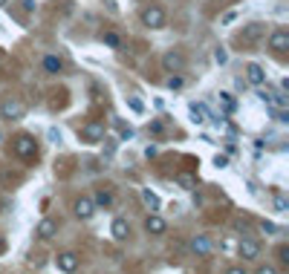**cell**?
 <instances>
[{
  "label": "cell",
  "instance_id": "obj_11",
  "mask_svg": "<svg viewBox=\"0 0 289 274\" xmlns=\"http://www.w3.org/2000/svg\"><path fill=\"white\" fill-rule=\"evenodd\" d=\"M246 81H249V84H254V87H263V84H266L263 67H260V64H249V67H246Z\"/></svg>",
  "mask_w": 289,
  "mask_h": 274
},
{
  "label": "cell",
  "instance_id": "obj_34",
  "mask_svg": "<svg viewBox=\"0 0 289 274\" xmlns=\"http://www.w3.org/2000/svg\"><path fill=\"white\" fill-rule=\"evenodd\" d=\"M254 274H277L275 268H272V265H260V268H257V271Z\"/></svg>",
  "mask_w": 289,
  "mask_h": 274
},
{
  "label": "cell",
  "instance_id": "obj_39",
  "mask_svg": "<svg viewBox=\"0 0 289 274\" xmlns=\"http://www.w3.org/2000/svg\"><path fill=\"white\" fill-rule=\"evenodd\" d=\"M0 64H3V61H0Z\"/></svg>",
  "mask_w": 289,
  "mask_h": 274
},
{
  "label": "cell",
  "instance_id": "obj_25",
  "mask_svg": "<svg viewBox=\"0 0 289 274\" xmlns=\"http://www.w3.org/2000/svg\"><path fill=\"white\" fill-rule=\"evenodd\" d=\"M277 260H280L283 268H289V245H280V248H277Z\"/></svg>",
  "mask_w": 289,
  "mask_h": 274
},
{
  "label": "cell",
  "instance_id": "obj_18",
  "mask_svg": "<svg viewBox=\"0 0 289 274\" xmlns=\"http://www.w3.org/2000/svg\"><path fill=\"white\" fill-rule=\"evenodd\" d=\"M61 67H64V64H61V58H55V55H46L44 58V69H46V72H52V75H55V72H61Z\"/></svg>",
  "mask_w": 289,
  "mask_h": 274
},
{
  "label": "cell",
  "instance_id": "obj_3",
  "mask_svg": "<svg viewBox=\"0 0 289 274\" xmlns=\"http://www.w3.org/2000/svg\"><path fill=\"white\" fill-rule=\"evenodd\" d=\"M81 142H87V145H99V142H104V124H99V121H90V124H84L78 130Z\"/></svg>",
  "mask_w": 289,
  "mask_h": 274
},
{
  "label": "cell",
  "instance_id": "obj_28",
  "mask_svg": "<svg viewBox=\"0 0 289 274\" xmlns=\"http://www.w3.org/2000/svg\"><path fill=\"white\" fill-rule=\"evenodd\" d=\"M214 61H217V64H226V61H229V52H226V49H214Z\"/></svg>",
  "mask_w": 289,
  "mask_h": 274
},
{
  "label": "cell",
  "instance_id": "obj_32",
  "mask_svg": "<svg viewBox=\"0 0 289 274\" xmlns=\"http://www.w3.org/2000/svg\"><path fill=\"white\" fill-rule=\"evenodd\" d=\"M214 165H217V168H229V156H214Z\"/></svg>",
  "mask_w": 289,
  "mask_h": 274
},
{
  "label": "cell",
  "instance_id": "obj_23",
  "mask_svg": "<svg viewBox=\"0 0 289 274\" xmlns=\"http://www.w3.org/2000/svg\"><path fill=\"white\" fill-rule=\"evenodd\" d=\"M220 101L226 107V113H234V110H237V101L231 98V92H220Z\"/></svg>",
  "mask_w": 289,
  "mask_h": 274
},
{
  "label": "cell",
  "instance_id": "obj_29",
  "mask_svg": "<svg viewBox=\"0 0 289 274\" xmlns=\"http://www.w3.org/2000/svg\"><path fill=\"white\" fill-rule=\"evenodd\" d=\"M234 21H237V12H226L220 23H223V26H229V23H234Z\"/></svg>",
  "mask_w": 289,
  "mask_h": 274
},
{
  "label": "cell",
  "instance_id": "obj_19",
  "mask_svg": "<svg viewBox=\"0 0 289 274\" xmlns=\"http://www.w3.org/2000/svg\"><path fill=\"white\" fill-rule=\"evenodd\" d=\"M92 205H102V208L113 205V194L110 191H99V194L92 196Z\"/></svg>",
  "mask_w": 289,
  "mask_h": 274
},
{
  "label": "cell",
  "instance_id": "obj_27",
  "mask_svg": "<svg viewBox=\"0 0 289 274\" xmlns=\"http://www.w3.org/2000/svg\"><path fill=\"white\" fill-rule=\"evenodd\" d=\"M260 231H263V234H277V225H275V222H266V219H263V222H260Z\"/></svg>",
  "mask_w": 289,
  "mask_h": 274
},
{
  "label": "cell",
  "instance_id": "obj_22",
  "mask_svg": "<svg viewBox=\"0 0 289 274\" xmlns=\"http://www.w3.org/2000/svg\"><path fill=\"white\" fill-rule=\"evenodd\" d=\"M113 124H116V130H119V136L125 139V142H127V139H133V127H130V124H125V121H119V118H113Z\"/></svg>",
  "mask_w": 289,
  "mask_h": 274
},
{
  "label": "cell",
  "instance_id": "obj_24",
  "mask_svg": "<svg viewBox=\"0 0 289 274\" xmlns=\"http://www.w3.org/2000/svg\"><path fill=\"white\" fill-rule=\"evenodd\" d=\"M275 211H277V214H289V202H286V196H275Z\"/></svg>",
  "mask_w": 289,
  "mask_h": 274
},
{
  "label": "cell",
  "instance_id": "obj_6",
  "mask_svg": "<svg viewBox=\"0 0 289 274\" xmlns=\"http://www.w3.org/2000/svg\"><path fill=\"white\" fill-rule=\"evenodd\" d=\"M269 49H275V52H286V49H289V32H286V29H275V32L269 35Z\"/></svg>",
  "mask_w": 289,
  "mask_h": 274
},
{
  "label": "cell",
  "instance_id": "obj_13",
  "mask_svg": "<svg viewBox=\"0 0 289 274\" xmlns=\"http://www.w3.org/2000/svg\"><path fill=\"white\" fill-rule=\"evenodd\" d=\"M237 251H240L243 260H254V257L260 254V242H257V240H240Z\"/></svg>",
  "mask_w": 289,
  "mask_h": 274
},
{
  "label": "cell",
  "instance_id": "obj_12",
  "mask_svg": "<svg viewBox=\"0 0 289 274\" xmlns=\"http://www.w3.org/2000/svg\"><path fill=\"white\" fill-rule=\"evenodd\" d=\"M35 234H38V237H41V240H52V237H55L58 234V222L55 219H41V222H38V231H35Z\"/></svg>",
  "mask_w": 289,
  "mask_h": 274
},
{
  "label": "cell",
  "instance_id": "obj_37",
  "mask_svg": "<svg viewBox=\"0 0 289 274\" xmlns=\"http://www.w3.org/2000/svg\"><path fill=\"white\" fill-rule=\"evenodd\" d=\"M3 248H6V242H3V240H0V254H3Z\"/></svg>",
  "mask_w": 289,
  "mask_h": 274
},
{
  "label": "cell",
  "instance_id": "obj_8",
  "mask_svg": "<svg viewBox=\"0 0 289 274\" xmlns=\"http://www.w3.org/2000/svg\"><path fill=\"white\" fill-rule=\"evenodd\" d=\"M55 263H58V268H61L64 274H72L75 268H78V254L64 251V254H58V257H55Z\"/></svg>",
  "mask_w": 289,
  "mask_h": 274
},
{
  "label": "cell",
  "instance_id": "obj_16",
  "mask_svg": "<svg viewBox=\"0 0 289 274\" xmlns=\"http://www.w3.org/2000/svg\"><path fill=\"white\" fill-rule=\"evenodd\" d=\"M188 113H191V121H194V124H206V121H208V110H206V104H194V101H191Z\"/></svg>",
  "mask_w": 289,
  "mask_h": 274
},
{
  "label": "cell",
  "instance_id": "obj_15",
  "mask_svg": "<svg viewBox=\"0 0 289 274\" xmlns=\"http://www.w3.org/2000/svg\"><path fill=\"white\" fill-rule=\"evenodd\" d=\"M191 251H194L197 257H208V251H211V240H208V237H203V234H200V237H194V240H191Z\"/></svg>",
  "mask_w": 289,
  "mask_h": 274
},
{
  "label": "cell",
  "instance_id": "obj_33",
  "mask_svg": "<svg viewBox=\"0 0 289 274\" xmlns=\"http://www.w3.org/2000/svg\"><path fill=\"white\" fill-rule=\"evenodd\" d=\"M257 98L263 104H272V92H266V90H257Z\"/></svg>",
  "mask_w": 289,
  "mask_h": 274
},
{
  "label": "cell",
  "instance_id": "obj_1",
  "mask_svg": "<svg viewBox=\"0 0 289 274\" xmlns=\"http://www.w3.org/2000/svg\"><path fill=\"white\" fill-rule=\"evenodd\" d=\"M26 115V104L18 101V98H3L0 101V118H9V121H18Z\"/></svg>",
  "mask_w": 289,
  "mask_h": 274
},
{
  "label": "cell",
  "instance_id": "obj_17",
  "mask_svg": "<svg viewBox=\"0 0 289 274\" xmlns=\"http://www.w3.org/2000/svg\"><path fill=\"white\" fill-rule=\"evenodd\" d=\"M176 185H179L182 191H194V188H197V179H194L188 171H182V173H176Z\"/></svg>",
  "mask_w": 289,
  "mask_h": 274
},
{
  "label": "cell",
  "instance_id": "obj_30",
  "mask_svg": "<svg viewBox=\"0 0 289 274\" xmlns=\"http://www.w3.org/2000/svg\"><path fill=\"white\" fill-rule=\"evenodd\" d=\"M46 136H49V142H52V145H58V142H61V130L49 127V133H46Z\"/></svg>",
  "mask_w": 289,
  "mask_h": 274
},
{
  "label": "cell",
  "instance_id": "obj_36",
  "mask_svg": "<svg viewBox=\"0 0 289 274\" xmlns=\"http://www.w3.org/2000/svg\"><path fill=\"white\" fill-rule=\"evenodd\" d=\"M226 274H246V271H243V268H229Z\"/></svg>",
  "mask_w": 289,
  "mask_h": 274
},
{
  "label": "cell",
  "instance_id": "obj_5",
  "mask_svg": "<svg viewBox=\"0 0 289 274\" xmlns=\"http://www.w3.org/2000/svg\"><path fill=\"white\" fill-rule=\"evenodd\" d=\"M263 35H266L263 23H249V26H243V32L237 35V41H240V44H257V41H263Z\"/></svg>",
  "mask_w": 289,
  "mask_h": 274
},
{
  "label": "cell",
  "instance_id": "obj_14",
  "mask_svg": "<svg viewBox=\"0 0 289 274\" xmlns=\"http://www.w3.org/2000/svg\"><path fill=\"white\" fill-rule=\"evenodd\" d=\"M110 234H113V240L125 242L127 237H130V225H127V219H113V225H110Z\"/></svg>",
  "mask_w": 289,
  "mask_h": 274
},
{
  "label": "cell",
  "instance_id": "obj_31",
  "mask_svg": "<svg viewBox=\"0 0 289 274\" xmlns=\"http://www.w3.org/2000/svg\"><path fill=\"white\" fill-rule=\"evenodd\" d=\"M168 87H171V90H179V87H182V78H179V75H171V78H168Z\"/></svg>",
  "mask_w": 289,
  "mask_h": 274
},
{
  "label": "cell",
  "instance_id": "obj_7",
  "mask_svg": "<svg viewBox=\"0 0 289 274\" xmlns=\"http://www.w3.org/2000/svg\"><path fill=\"white\" fill-rule=\"evenodd\" d=\"M72 211H75V217H78V219H92V214H95V205H92L90 196H81V199H75Z\"/></svg>",
  "mask_w": 289,
  "mask_h": 274
},
{
  "label": "cell",
  "instance_id": "obj_26",
  "mask_svg": "<svg viewBox=\"0 0 289 274\" xmlns=\"http://www.w3.org/2000/svg\"><path fill=\"white\" fill-rule=\"evenodd\" d=\"M127 107H130L133 113H145V104L139 101V98H133V95H127Z\"/></svg>",
  "mask_w": 289,
  "mask_h": 274
},
{
  "label": "cell",
  "instance_id": "obj_10",
  "mask_svg": "<svg viewBox=\"0 0 289 274\" xmlns=\"http://www.w3.org/2000/svg\"><path fill=\"white\" fill-rule=\"evenodd\" d=\"M145 231H148V234H153V237H162V234L168 231V222H165L159 214H150V217L145 219Z\"/></svg>",
  "mask_w": 289,
  "mask_h": 274
},
{
  "label": "cell",
  "instance_id": "obj_21",
  "mask_svg": "<svg viewBox=\"0 0 289 274\" xmlns=\"http://www.w3.org/2000/svg\"><path fill=\"white\" fill-rule=\"evenodd\" d=\"M102 41H104V46H110V49H122V38L116 32H104Z\"/></svg>",
  "mask_w": 289,
  "mask_h": 274
},
{
  "label": "cell",
  "instance_id": "obj_35",
  "mask_svg": "<svg viewBox=\"0 0 289 274\" xmlns=\"http://www.w3.org/2000/svg\"><path fill=\"white\" fill-rule=\"evenodd\" d=\"M21 3H23V9L26 12H35V0H21Z\"/></svg>",
  "mask_w": 289,
  "mask_h": 274
},
{
  "label": "cell",
  "instance_id": "obj_38",
  "mask_svg": "<svg viewBox=\"0 0 289 274\" xmlns=\"http://www.w3.org/2000/svg\"><path fill=\"white\" fill-rule=\"evenodd\" d=\"M6 3H9V0H0V6H6Z\"/></svg>",
  "mask_w": 289,
  "mask_h": 274
},
{
  "label": "cell",
  "instance_id": "obj_4",
  "mask_svg": "<svg viewBox=\"0 0 289 274\" xmlns=\"http://www.w3.org/2000/svg\"><path fill=\"white\" fill-rule=\"evenodd\" d=\"M165 12L159 9V6H148V9H142V23L145 26H150V29H162L165 26Z\"/></svg>",
  "mask_w": 289,
  "mask_h": 274
},
{
  "label": "cell",
  "instance_id": "obj_9",
  "mask_svg": "<svg viewBox=\"0 0 289 274\" xmlns=\"http://www.w3.org/2000/svg\"><path fill=\"white\" fill-rule=\"evenodd\" d=\"M162 67H165V72H182L185 67V58L179 55V52H165V58H162Z\"/></svg>",
  "mask_w": 289,
  "mask_h": 274
},
{
  "label": "cell",
  "instance_id": "obj_2",
  "mask_svg": "<svg viewBox=\"0 0 289 274\" xmlns=\"http://www.w3.org/2000/svg\"><path fill=\"white\" fill-rule=\"evenodd\" d=\"M15 153L21 156V159H35L38 156V145H35V139L32 136H18L15 139Z\"/></svg>",
  "mask_w": 289,
  "mask_h": 274
},
{
  "label": "cell",
  "instance_id": "obj_20",
  "mask_svg": "<svg viewBox=\"0 0 289 274\" xmlns=\"http://www.w3.org/2000/svg\"><path fill=\"white\" fill-rule=\"evenodd\" d=\"M142 202H145L150 211H156V208H159V196L153 194V191H142Z\"/></svg>",
  "mask_w": 289,
  "mask_h": 274
}]
</instances>
